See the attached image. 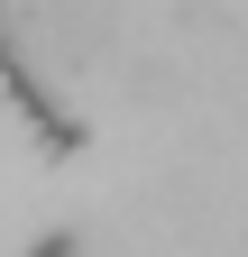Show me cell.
<instances>
[{
  "mask_svg": "<svg viewBox=\"0 0 248 257\" xmlns=\"http://www.w3.org/2000/svg\"><path fill=\"white\" fill-rule=\"evenodd\" d=\"M10 10L28 19V37L46 55H65V64H92L110 46V28H119V0H10Z\"/></svg>",
  "mask_w": 248,
  "mask_h": 257,
  "instance_id": "6da1fadb",
  "label": "cell"
}]
</instances>
